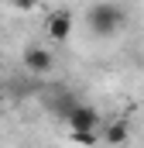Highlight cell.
I'll return each mask as SVG.
<instances>
[{
    "label": "cell",
    "mask_w": 144,
    "mask_h": 148,
    "mask_svg": "<svg viewBox=\"0 0 144 148\" xmlns=\"http://www.w3.org/2000/svg\"><path fill=\"white\" fill-rule=\"evenodd\" d=\"M86 21H89V31H93V35L110 38V35H117V31L124 28V10H120L117 3H96V7H89Z\"/></svg>",
    "instance_id": "6da1fadb"
},
{
    "label": "cell",
    "mask_w": 144,
    "mask_h": 148,
    "mask_svg": "<svg viewBox=\"0 0 144 148\" xmlns=\"http://www.w3.org/2000/svg\"><path fill=\"white\" fill-rule=\"evenodd\" d=\"M62 121L69 124V131H96V127H100V114L93 110L89 103H79V100L65 110Z\"/></svg>",
    "instance_id": "7a4b0ae2"
},
{
    "label": "cell",
    "mask_w": 144,
    "mask_h": 148,
    "mask_svg": "<svg viewBox=\"0 0 144 148\" xmlns=\"http://www.w3.org/2000/svg\"><path fill=\"white\" fill-rule=\"evenodd\" d=\"M52 66H55V55H52L45 45H31V48L24 52V69L31 76H48Z\"/></svg>",
    "instance_id": "3957f363"
},
{
    "label": "cell",
    "mask_w": 144,
    "mask_h": 148,
    "mask_svg": "<svg viewBox=\"0 0 144 148\" xmlns=\"http://www.w3.org/2000/svg\"><path fill=\"white\" fill-rule=\"evenodd\" d=\"M45 35L52 38L55 45L69 41L72 38V10H55V14L48 17V24H45Z\"/></svg>",
    "instance_id": "277c9868"
},
{
    "label": "cell",
    "mask_w": 144,
    "mask_h": 148,
    "mask_svg": "<svg viewBox=\"0 0 144 148\" xmlns=\"http://www.w3.org/2000/svg\"><path fill=\"white\" fill-rule=\"evenodd\" d=\"M127 138H130L127 121H113L107 131H103V141H110V145H120V141H127Z\"/></svg>",
    "instance_id": "5b68a950"
},
{
    "label": "cell",
    "mask_w": 144,
    "mask_h": 148,
    "mask_svg": "<svg viewBox=\"0 0 144 148\" xmlns=\"http://www.w3.org/2000/svg\"><path fill=\"white\" fill-rule=\"evenodd\" d=\"M72 103H75L72 93H58V97H55V110H58V117H65V110H69Z\"/></svg>",
    "instance_id": "8992f818"
},
{
    "label": "cell",
    "mask_w": 144,
    "mask_h": 148,
    "mask_svg": "<svg viewBox=\"0 0 144 148\" xmlns=\"http://www.w3.org/2000/svg\"><path fill=\"white\" fill-rule=\"evenodd\" d=\"M72 141H86V145H93V141H96V131H72Z\"/></svg>",
    "instance_id": "52a82bcc"
},
{
    "label": "cell",
    "mask_w": 144,
    "mask_h": 148,
    "mask_svg": "<svg viewBox=\"0 0 144 148\" xmlns=\"http://www.w3.org/2000/svg\"><path fill=\"white\" fill-rule=\"evenodd\" d=\"M10 3H14L17 10H35V3H38V0H10Z\"/></svg>",
    "instance_id": "ba28073f"
}]
</instances>
